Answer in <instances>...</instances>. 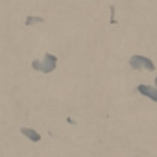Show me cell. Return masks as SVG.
Wrapping results in <instances>:
<instances>
[{
  "label": "cell",
  "mask_w": 157,
  "mask_h": 157,
  "mask_svg": "<svg viewBox=\"0 0 157 157\" xmlns=\"http://www.w3.org/2000/svg\"><path fill=\"white\" fill-rule=\"evenodd\" d=\"M129 67L131 68H135V70H153L155 68V65H153V61L150 59V57H146V56H139V54H135V56H131L129 57Z\"/></svg>",
  "instance_id": "obj_2"
},
{
  "label": "cell",
  "mask_w": 157,
  "mask_h": 157,
  "mask_svg": "<svg viewBox=\"0 0 157 157\" xmlns=\"http://www.w3.org/2000/svg\"><path fill=\"white\" fill-rule=\"evenodd\" d=\"M57 65V57L54 54H44L43 59H33L32 61V68L33 70H41L44 74H50Z\"/></svg>",
  "instance_id": "obj_1"
},
{
  "label": "cell",
  "mask_w": 157,
  "mask_h": 157,
  "mask_svg": "<svg viewBox=\"0 0 157 157\" xmlns=\"http://www.w3.org/2000/svg\"><path fill=\"white\" fill-rule=\"evenodd\" d=\"M137 93L157 104V87H153V85H139L137 87Z\"/></svg>",
  "instance_id": "obj_3"
},
{
  "label": "cell",
  "mask_w": 157,
  "mask_h": 157,
  "mask_svg": "<svg viewBox=\"0 0 157 157\" xmlns=\"http://www.w3.org/2000/svg\"><path fill=\"white\" fill-rule=\"evenodd\" d=\"M35 22H44V19H43V17H28V19H26V26H32V24H35Z\"/></svg>",
  "instance_id": "obj_5"
},
{
  "label": "cell",
  "mask_w": 157,
  "mask_h": 157,
  "mask_svg": "<svg viewBox=\"0 0 157 157\" xmlns=\"http://www.w3.org/2000/svg\"><path fill=\"white\" fill-rule=\"evenodd\" d=\"M153 83H155V87H157V78H155V82H153Z\"/></svg>",
  "instance_id": "obj_6"
},
{
  "label": "cell",
  "mask_w": 157,
  "mask_h": 157,
  "mask_svg": "<svg viewBox=\"0 0 157 157\" xmlns=\"http://www.w3.org/2000/svg\"><path fill=\"white\" fill-rule=\"evenodd\" d=\"M21 135L28 137L32 142H41V135H39L35 129H30V128H21Z\"/></svg>",
  "instance_id": "obj_4"
}]
</instances>
